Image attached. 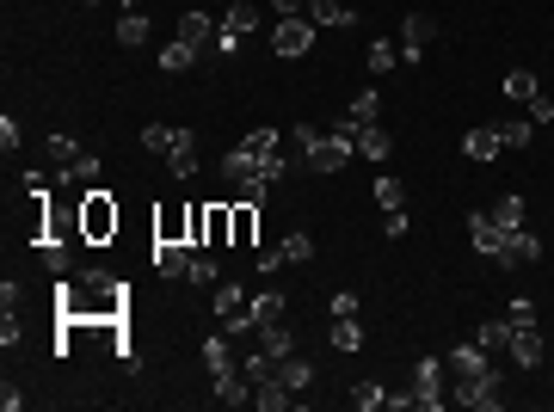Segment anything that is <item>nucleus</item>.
Masks as SVG:
<instances>
[{
    "label": "nucleus",
    "instance_id": "nucleus-1",
    "mask_svg": "<svg viewBox=\"0 0 554 412\" xmlns=\"http://www.w3.org/2000/svg\"><path fill=\"white\" fill-rule=\"evenodd\" d=\"M444 370H450V357H419V363H413V407H419V412H438V407H450V388H444Z\"/></svg>",
    "mask_w": 554,
    "mask_h": 412
},
{
    "label": "nucleus",
    "instance_id": "nucleus-2",
    "mask_svg": "<svg viewBox=\"0 0 554 412\" xmlns=\"http://www.w3.org/2000/svg\"><path fill=\"white\" fill-rule=\"evenodd\" d=\"M499 388H505V370H499V363H493V370H486V376H475V381H456V407H475V412H499L505 407V394H499Z\"/></svg>",
    "mask_w": 554,
    "mask_h": 412
},
{
    "label": "nucleus",
    "instance_id": "nucleus-3",
    "mask_svg": "<svg viewBox=\"0 0 554 412\" xmlns=\"http://www.w3.org/2000/svg\"><path fill=\"white\" fill-rule=\"evenodd\" d=\"M314 32H320V25H314L309 13H302V19H277V25H272V56H283V62L309 56V50H314Z\"/></svg>",
    "mask_w": 554,
    "mask_h": 412
},
{
    "label": "nucleus",
    "instance_id": "nucleus-4",
    "mask_svg": "<svg viewBox=\"0 0 554 412\" xmlns=\"http://www.w3.org/2000/svg\"><path fill=\"white\" fill-rule=\"evenodd\" d=\"M351 154H357V136H346V130H327V136L302 154V167H309V172H339Z\"/></svg>",
    "mask_w": 554,
    "mask_h": 412
},
{
    "label": "nucleus",
    "instance_id": "nucleus-5",
    "mask_svg": "<svg viewBox=\"0 0 554 412\" xmlns=\"http://www.w3.org/2000/svg\"><path fill=\"white\" fill-rule=\"evenodd\" d=\"M80 234H87V241L117 234V204H111V191H87V197H80Z\"/></svg>",
    "mask_w": 554,
    "mask_h": 412
},
{
    "label": "nucleus",
    "instance_id": "nucleus-6",
    "mask_svg": "<svg viewBox=\"0 0 554 412\" xmlns=\"http://www.w3.org/2000/svg\"><path fill=\"white\" fill-rule=\"evenodd\" d=\"M542 357H549L542 326H536V320H512V363H518V370H536Z\"/></svg>",
    "mask_w": 554,
    "mask_h": 412
},
{
    "label": "nucleus",
    "instance_id": "nucleus-7",
    "mask_svg": "<svg viewBox=\"0 0 554 412\" xmlns=\"http://www.w3.org/2000/svg\"><path fill=\"white\" fill-rule=\"evenodd\" d=\"M431 37H438V19H425V13H407V19H401V62H407V69L425 56Z\"/></svg>",
    "mask_w": 554,
    "mask_h": 412
},
{
    "label": "nucleus",
    "instance_id": "nucleus-8",
    "mask_svg": "<svg viewBox=\"0 0 554 412\" xmlns=\"http://www.w3.org/2000/svg\"><path fill=\"white\" fill-rule=\"evenodd\" d=\"M468 246H475L481 259H499V252H505V228H499L486 209H475V215H468Z\"/></svg>",
    "mask_w": 554,
    "mask_h": 412
},
{
    "label": "nucleus",
    "instance_id": "nucleus-9",
    "mask_svg": "<svg viewBox=\"0 0 554 412\" xmlns=\"http://www.w3.org/2000/svg\"><path fill=\"white\" fill-rule=\"evenodd\" d=\"M222 179H228V191H235V185H246V179H265V172H259V154H253L246 142H235V148L222 154Z\"/></svg>",
    "mask_w": 554,
    "mask_h": 412
},
{
    "label": "nucleus",
    "instance_id": "nucleus-10",
    "mask_svg": "<svg viewBox=\"0 0 554 412\" xmlns=\"http://www.w3.org/2000/svg\"><path fill=\"white\" fill-rule=\"evenodd\" d=\"M536 259H542V241H536L530 228H512V234H505V252H499V265L512 271V265H536Z\"/></svg>",
    "mask_w": 554,
    "mask_h": 412
},
{
    "label": "nucleus",
    "instance_id": "nucleus-11",
    "mask_svg": "<svg viewBox=\"0 0 554 412\" xmlns=\"http://www.w3.org/2000/svg\"><path fill=\"white\" fill-rule=\"evenodd\" d=\"M376 117H382V93H357V99H351V111L339 117V124H333V130L357 136V130H364V124H376Z\"/></svg>",
    "mask_w": 554,
    "mask_h": 412
},
{
    "label": "nucleus",
    "instance_id": "nucleus-12",
    "mask_svg": "<svg viewBox=\"0 0 554 412\" xmlns=\"http://www.w3.org/2000/svg\"><path fill=\"white\" fill-rule=\"evenodd\" d=\"M154 271L161 277H185L191 271V246L185 241H154Z\"/></svg>",
    "mask_w": 554,
    "mask_h": 412
},
{
    "label": "nucleus",
    "instance_id": "nucleus-13",
    "mask_svg": "<svg viewBox=\"0 0 554 412\" xmlns=\"http://www.w3.org/2000/svg\"><path fill=\"white\" fill-rule=\"evenodd\" d=\"M450 370H456V381H475V376L493 370V357H486L481 344H456V351H450Z\"/></svg>",
    "mask_w": 554,
    "mask_h": 412
},
{
    "label": "nucleus",
    "instance_id": "nucleus-14",
    "mask_svg": "<svg viewBox=\"0 0 554 412\" xmlns=\"http://www.w3.org/2000/svg\"><path fill=\"white\" fill-rule=\"evenodd\" d=\"M209 388H216V400H222V407H246V400H253V381H246L241 370H222V376H209Z\"/></svg>",
    "mask_w": 554,
    "mask_h": 412
},
{
    "label": "nucleus",
    "instance_id": "nucleus-15",
    "mask_svg": "<svg viewBox=\"0 0 554 412\" xmlns=\"http://www.w3.org/2000/svg\"><path fill=\"white\" fill-rule=\"evenodd\" d=\"M246 320H253V326L283 320V289H259V296H246Z\"/></svg>",
    "mask_w": 554,
    "mask_h": 412
},
{
    "label": "nucleus",
    "instance_id": "nucleus-16",
    "mask_svg": "<svg viewBox=\"0 0 554 412\" xmlns=\"http://www.w3.org/2000/svg\"><path fill=\"white\" fill-rule=\"evenodd\" d=\"M499 148H505V142H499V124H481V130L462 136V154H468V160H493Z\"/></svg>",
    "mask_w": 554,
    "mask_h": 412
},
{
    "label": "nucleus",
    "instance_id": "nucleus-17",
    "mask_svg": "<svg viewBox=\"0 0 554 412\" xmlns=\"http://www.w3.org/2000/svg\"><path fill=\"white\" fill-rule=\"evenodd\" d=\"M253 407H265V412H290V407H296V394L283 388V376H265L259 388H253Z\"/></svg>",
    "mask_w": 554,
    "mask_h": 412
},
{
    "label": "nucleus",
    "instance_id": "nucleus-18",
    "mask_svg": "<svg viewBox=\"0 0 554 412\" xmlns=\"http://www.w3.org/2000/svg\"><path fill=\"white\" fill-rule=\"evenodd\" d=\"M167 167H173V179H198V136H191V130H179Z\"/></svg>",
    "mask_w": 554,
    "mask_h": 412
},
{
    "label": "nucleus",
    "instance_id": "nucleus-19",
    "mask_svg": "<svg viewBox=\"0 0 554 412\" xmlns=\"http://www.w3.org/2000/svg\"><path fill=\"white\" fill-rule=\"evenodd\" d=\"M154 241H185L191 246V209H161V215H154Z\"/></svg>",
    "mask_w": 554,
    "mask_h": 412
},
{
    "label": "nucleus",
    "instance_id": "nucleus-20",
    "mask_svg": "<svg viewBox=\"0 0 554 412\" xmlns=\"http://www.w3.org/2000/svg\"><path fill=\"white\" fill-rule=\"evenodd\" d=\"M309 19L320 25V32H339V25H351L357 13H351L346 0H309Z\"/></svg>",
    "mask_w": 554,
    "mask_h": 412
},
{
    "label": "nucleus",
    "instance_id": "nucleus-21",
    "mask_svg": "<svg viewBox=\"0 0 554 412\" xmlns=\"http://www.w3.org/2000/svg\"><path fill=\"white\" fill-rule=\"evenodd\" d=\"M204 246H235V204H209V234Z\"/></svg>",
    "mask_w": 554,
    "mask_h": 412
},
{
    "label": "nucleus",
    "instance_id": "nucleus-22",
    "mask_svg": "<svg viewBox=\"0 0 554 412\" xmlns=\"http://www.w3.org/2000/svg\"><path fill=\"white\" fill-rule=\"evenodd\" d=\"M357 154H364V160H388V154H394V142H388V130H382V124H364V130H357Z\"/></svg>",
    "mask_w": 554,
    "mask_h": 412
},
{
    "label": "nucleus",
    "instance_id": "nucleus-23",
    "mask_svg": "<svg viewBox=\"0 0 554 412\" xmlns=\"http://www.w3.org/2000/svg\"><path fill=\"white\" fill-rule=\"evenodd\" d=\"M209 308L222 314V320H235V314L246 308V289H241V283H228V277H222V283L209 289Z\"/></svg>",
    "mask_w": 554,
    "mask_h": 412
},
{
    "label": "nucleus",
    "instance_id": "nucleus-24",
    "mask_svg": "<svg viewBox=\"0 0 554 412\" xmlns=\"http://www.w3.org/2000/svg\"><path fill=\"white\" fill-rule=\"evenodd\" d=\"M277 376H283V388H290V394H302V388H314V363H309V357H296V351H290V357L277 363Z\"/></svg>",
    "mask_w": 554,
    "mask_h": 412
},
{
    "label": "nucleus",
    "instance_id": "nucleus-25",
    "mask_svg": "<svg viewBox=\"0 0 554 412\" xmlns=\"http://www.w3.org/2000/svg\"><path fill=\"white\" fill-rule=\"evenodd\" d=\"M486 357H499V351H512V320H481V333H475Z\"/></svg>",
    "mask_w": 554,
    "mask_h": 412
},
{
    "label": "nucleus",
    "instance_id": "nucleus-26",
    "mask_svg": "<svg viewBox=\"0 0 554 412\" xmlns=\"http://www.w3.org/2000/svg\"><path fill=\"white\" fill-rule=\"evenodd\" d=\"M117 43H124V50H142V43H148V13H142V6H130V13L117 19Z\"/></svg>",
    "mask_w": 554,
    "mask_h": 412
},
{
    "label": "nucleus",
    "instance_id": "nucleus-27",
    "mask_svg": "<svg viewBox=\"0 0 554 412\" xmlns=\"http://www.w3.org/2000/svg\"><path fill=\"white\" fill-rule=\"evenodd\" d=\"M259 351H272L277 363H283V357H290V351H296V333H290V326H283V320H272V326H259Z\"/></svg>",
    "mask_w": 554,
    "mask_h": 412
},
{
    "label": "nucleus",
    "instance_id": "nucleus-28",
    "mask_svg": "<svg viewBox=\"0 0 554 412\" xmlns=\"http://www.w3.org/2000/svg\"><path fill=\"white\" fill-rule=\"evenodd\" d=\"M235 204V246H253L259 241V204H241V197H228Z\"/></svg>",
    "mask_w": 554,
    "mask_h": 412
},
{
    "label": "nucleus",
    "instance_id": "nucleus-29",
    "mask_svg": "<svg viewBox=\"0 0 554 412\" xmlns=\"http://www.w3.org/2000/svg\"><path fill=\"white\" fill-rule=\"evenodd\" d=\"M364 62H370V74H388L394 62H401V43H388V37H376V43L364 50Z\"/></svg>",
    "mask_w": 554,
    "mask_h": 412
},
{
    "label": "nucleus",
    "instance_id": "nucleus-30",
    "mask_svg": "<svg viewBox=\"0 0 554 412\" xmlns=\"http://www.w3.org/2000/svg\"><path fill=\"white\" fill-rule=\"evenodd\" d=\"M179 43L204 50V43H209V13H185V19H179Z\"/></svg>",
    "mask_w": 554,
    "mask_h": 412
},
{
    "label": "nucleus",
    "instance_id": "nucleus-31",
    "mask_svg": "<svg viewBox=\"0 0 554 412\" xmlns=\"http://www.w3.org/2000/svg\"><path fill=\"white\" fill-rule=\"evenodd\" d=\"M191 62H198V50H191V43H179V37L161 50V74H185Z\"/></svg>",
    "mask_w": 554,
    "mask_h": 412
},
{
    "label": "nucleus",
    "instance_id": "nucleus-32",
    "mask_svg": "<svg viewBox=\"0 0 554 412\" xmlns=\"http://www.w3.org/2000/svg\"><path fill=\"white\" fill-rule=\"evenodd\" d=\"M333 344H339V351H364V326H357V314H339V320H333Z\"/></svg>",
    "mask_w": 554,
    "mask_h": 412
},
{
    "label": "nucleus",
    "instance_id": "nucleus-33",
    "mask_svg": "<svg viewBox=\"0 0 554 412\" xmlns=\"http://www.w3.org/2000/svg\"><path fill=\"white\" fill-rule=\"evenodd\" d=\"M253 25H259V6H246V0H235V6H228V19H222V32H235V37H246Z\"/></svg>",
    "mask_w": 554,
    "mask_h": 412
},
{
    "label": "nucleus",
    "instance_id": "nucleus-34",
    "mask_svg": "<svg viewBox=\"0 0 554 412\" xmlns=\"http://www.w3.org/2000/svg\"><path fill=\"white\" fill-rule=\"evenodd\" d=\"M486 215H493V222H499V228L512 234V228H523V197H499V204L486 209Z\"/></svg>",
    "mask_w": 554,
    "mask_h": 412
},
{
    "label": "nucleus",
    "instance_id": "nucleus-35",
    "mask_svg": "<svg viewBox=\"0 0 554 412\" xmlns=\"http://www.w3.org/2000/svg\"><path fill=\"white\" fill-rule=\"evenodd\" d=\"M191 283H198V289H216V283H222V271H216V259H209V252H191Z\"/></svg>",
    "mask_w": 554,
    "mask_h": 412
},
{
    "label": "nucleus",
    "instance_id": "nucleus-36",
    "mask_svg": "<svg viewBox=\"0 0 554 412\" xmlns=\"http://www.w3.org/2000/svg\"><path fill=\"white\" fill-rule=\"evenodd\" d=\"M351 400H357V412H376V407H388V388H382V381H357Z\"/></svg>",
    "mask_w": 554,
    "mask_h": 412
},
{
    "label": "nucleus",
    "instance_id": "nucleus-37",
    "mask_svg": "<svg viewBox=\"0 0 554 412\" xmlns=\"http://www.w3.org/2000/svg\"><path fill=\"white\" fill-rule=\"evenodd\" d=\"M505 99H523V105H530V99H536V74H530V69H512V74H505Z\"/></svg>",
    "mask_w": 554,
    "mask_h": 412
},
{
    "label": "nucleus",
    "instance_id": "nucleus-38",
    "mask_svg": "<svg viewBox=\"0 0 554 412\" xmlns=\"http://www.w3.org/2000/svg\"><path fill=\"white\" fill-rule=\"evenodd\" d=\"M530 136H536V124H530V117H512V124H499V142H505V148H530Z\"/></svg>",
    "mask_w": 554,
    "mask_h": 412
},
{
    "label": "nucleus",
    "instance_id": "nucleus-39",
    "mask_svg": "<svg viewBox=\"0 0 554 412\" xmlns=\"http://www.w3.org/2000/svg\"><path fill=\"white\" fill-rule=\"evenodd\" d=\"M376 204L382 209H401V204H407V191H401V179H394V172H382V179H376Z\"/></svg>",
    "mask_w": 554,
    "mask_h": 412
},
{
    "label": "nucleus",
    "instance_id": "nucleus-40",
    "mask_svg": "<svg viewBox=\"0 0 554 412\" xmlns=\"http://www.w3.org/2000/svg\"><path fill=\"white\" fill-rule=\"evenodd\" d=\"M204 370H209V376L235 370V357H228V339H209V344H204Z\"/></svg>",
    "mask_w": 554,
    "mask_h": 412
},
{
    "label": "nucleus",
    "instance_id": "nucleus-41",
    "mask_svg": "<svg viewBox=\"0 0 554 412\" xmlns=\"http://www.w3.org/2000/svg\"><path fill=\"white\" fill-rule=\"evenodd\" d=\"M173 142H179V130H167V124H148V130H142V148H154V154H173Z\"/></svg>",
    "mask_w": 554,
    "mask_h": 412
},
{
    "label": "nucleus",
    "instance_id": "nucleus-42",
    "mask_svg": "<svg viewBox=\"0 0 554 412\" xmlns=\"http://www.w3.org/2000/svg\"><path fill=\"white\" fill-rule=\"evenodd\" d=\"M80 154H87L80 142H69V136H50V160H56V167H62V172H69L74 160H80Z\"/></svg>",
    "mask_w": 554,
    "mask_h": 412
},
{
    "label": "nucleus",
    "instance_id": "nucleus-43",
    "mask_svg": "<svg viewBox=\"0 0 554 412\" xmlns=\"http://www.w3.org/2000/svg\"><path fill=\"white\" fill-rule=\"evenodd\" d=\"M43 265H50V271L56 277H69V265H74V252L62 241H43Z\"/></svg>",
    "mask_w": 554,
    "mask_h": 412
},
{
    "label": "nucleus",
    "instance_id": "nucleus-44",
    "mask_svg": "<svg viewBox=\"0 0 554 412\" xmlns=\"http://www.w3.org/2000/svg\"><path fill=\"white\" fill-rule=\"evenodd\" d=\"M309 259H314L309 234H290V241H283V265H309Z\"/></svg>",
    "mask_w": 554,
    "mask_h": 412
},
{
    "label": "nucleus",
    "instance_id": "nucleus-45",
    "mask_svg": "<svg viewBox=\"0 0 554 412\" xmlns=\"http://www.w3.org/2000/svg\"><path fill=\"white\" fill-rule=\"evenodd\" d=\"M209 234V204H191V246H204Z\"/></svg>",
    "mask_w": 554,
    "mask_h": 412
},
{
    "label": "nucleus",
    "instance_id": "nucleus-46",
    "mask_svg": "<svg viewBox=\"0 0 554 412\" xmlns=\"http://www.w3.org/2000/svg\"><path fill=\"white\" fill-rule=\"evenodd\" d=\"M241 142L253 148V154H272V148H277L283 136H277V130H253V136H241Z\"/></svg>",
    "mask_w": 554,
    "mask_h": 412
},
{
    "label": "nucleus",
    "instance_id": "nucleus-47",
    "mask_svg": "<svg viewBox=\"0 0 554 412\" xmlns=\"http://www.w3.org/2000/svg\"><path fill=\"white\" fill-rule=\"evenodd\" d=\"M290 142H296V148H302V154H309L314 142H320V130H314V124H296V130H290ZM302 154H296V160H302Z\"/></svg>",
    "mask_w": 554,
    "mask_h": 412
},
{
    "label": "nucleus",
    "instance_id": "nucleus-48",
    "mask_svg": "<svg viewBox=\"0 0 554 412\" xmlns=\"http://www.w3.org/2000/svg\"><path fill=\"white\" fill-rule=\"evenodd\" d=\"M272 13H277V19H302V13H309V0H272Z\"/></svg>",
    "mask_w": 554,
    "mask_h": 412
},
{
    "label": "nucleus",
    "instance_id": "nucleus-49",
    "mask_svg": "<svg viewBox=\"0 0 554 412\" xmlns=\"http://www.w3.org/2000/svg\"><path fill=\"white\" fill-rule=\"evenodd\" d=\"M283 271V246H272V252H259V277H272Z\"/></svg>",
    "mask_w": 554,
    "mask_h": 412
},
{
    "label": "nucleus",
    "instance_id": "nucleus-50",
    "mask_svg": "<svg viewBox=\"0 0 554 412\" xmlns=\"http://www.w3.org/2000/svg\"><path fill=\"white\" fill-rule=\"evenodd\" d=\"M530 124H554V99H530Z\"/></svg>",
    "mask_w": 554,
    "mask_h": 412
},
{
    "label": "nucleus",
    "instance_id": "nucleus-51",
    "mask_svg": "<svg viewBox=\"0 0 554 412\" xmlns=\"http://www.w3.org/2000/svg\"><path fill=\"white\" fill-rule=\"evenodd\" d=\"M505 320H536V302H530V296H518V302L505 308Z\"/></svg>",
    "mask_w": 554,
    "mask_h": 412
},
{
    "label": "nucleus",
    "instance_id": "nucleus-52",
    "mask_svg": "<svg viewBox=\"0 0 554 412\" xmlns=\"http://www.w3.org/2000/svg\"><path fill=\"white\" fill-rule=\"evenodd\" d=\"M339 314H357V296H351V289H339V296H333V320H339Z\"/></svg>",
    "mask_w": 554,
    "mask_h": 412
},
{
    "label": "nucleus",
    "instance_id": "nucleus-53",
    "mask_svg": "<svg viewBox=\"0 0 554 412\" xmlns=\"http://www.w3.org/2000/svg\"><path fill=\"white\" fill-rule=\"evenodd\" d=\"M80 6H93V0H80Z\"/></svg>",
    "mask_w": 554,
    "mask_h": 412
}]
</instances>
